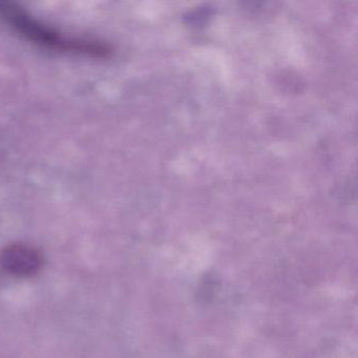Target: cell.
<instances>
[{
	"label": "cell",
	"instance_id": "1",
	"mask_svg": "<svg viewBox=\"0 0 358 358\" xmlns=\"http://www.w3.org/2000/svg\"><path fill=\"white\" fill-rule=\"evenodd\" d=\"M0 22L24 41L50 51L99 59L112 53V48L104 41L60 32L12 1H0Z\"/></svg>",
	"mask_w": 358,
	"mask_h": 358
},
{
	"label": "cell",
	"instance_id": "2",
	"mask_svg": "<svg viewBox=\"0 0 358 358\" xmlns=\"http://www.w3.org/2000/svg\"><path fill=\"white\" fill-rule=\"evenodd\" d=\"M0 263L11 274L29 276L38 271L43 259L36 249L27 245L16 244L1 252Z\"/></svg>",
	"mask_w": 358,
	"mask_h": 358
}]
</instances>
